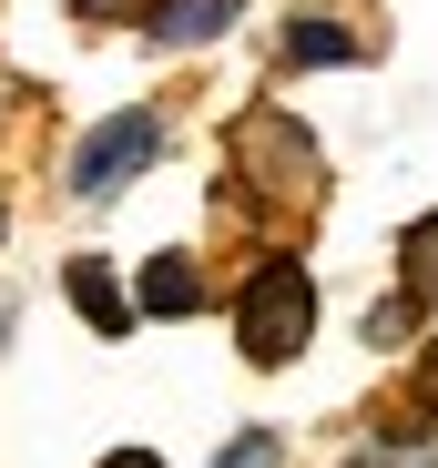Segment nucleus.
Wrapping results in <instances>:
<instances>
[{
    "label": "nucleus",
    "mask_w": 438,
    "mask_h": 468,
    "mask_svg": "<svg viewBox=\"0 0 438 468\" xmlns=\"http://www.w3.org/2000/svg\"><path fill=\"white\" fill-rule=\"evenodd\" d=\"M275 458H285V438H275V428H235L204 468H275Z\"/></svg>",
    "instance_id": "0eeeda50"
},
{
    "label": "nucleus",
    "mask_w": 438,
    "mask_h": 468,
    "mask_svg": "<svg viewBox=\"0 0 438 468\" xmlns=\"http://www.w3.org/2000/svg\"><path fill=\"white\" fill-rule=\"evenodd\" d=\"M408 326H418V305H408V295H378V305H368V346H398Z\"/></svg>",
    "instance_id": "6e6552de"
},
{
    "label": "nucleus",
    "mask_w": 438,
    "mask_h": 468,
    "mask_svg": "<svg viewBox=\"0 0 438 468\" xmlns=\"http://www.w3.org/2000/svg\"><path fill=\"white\" fill-rule=\"evenodd\" d=\"M235 11H245V0H154L143 31H154V51H194V41H225Z\"/></svg>",
    "instance_id": "7ed1b4c3"
},
{
    "label": "nucleus",
    "mask_w": 438,
    "mask_h": 468,
    "mask_svg": "<svg viewBox=\"0 0 438 468\" xmlns=\"http://www.w3.org/2000/svg\"><path fill=\"white\" fill-rule=\"evenodd\" d=\"M357 468H378V458H357Z\"/></svg>",
    "instance_id": "9b49d317"
},
{
    "label": "nucleus",
    "mask_w": 438,
    "mask_h": 468,
    "mask_svg": "<svg viewBox=\"0 0 438 468\" xmlns=\"http://www.w3.org/2000/svg\"><path fill=\"white\" fill-rule=\"evenodd\" d=\"M306 326H316V285H306V265H255V285H245V305H235V336H245V356L255 367H285L306 346Z\"/></svg>",
    "instance_id": "f257e3e1"
},
{
    "label": "nucleus",
    "mask_w": 438,
    "mask_h": 468,
    "mask_svg": "<svg viewBox=\"0 0 438 468\" xmlns=\"http://www.w3.org/2000/svg\"><path fill=\"white\" fill-rule=\"evenodd\" d=\"M71 11H82V21H112V11H123V0H71Z\"/></svg>",
    "instance_id": "9d476101"
},
{
    "label": "nucleus",
    "mask_w": 438,
    "mask_h": 468,
    "mask_svg": "<svg viewBox=\"0 0 438 468\" xmlns=\"http://www.w3.org/2000/svg\"><path fill=\"white\" fill-rule=\"evenodd\" d=\"M204 305V275L184 265V255H154L143 265V316H194Z\"/></svg>",
    "instance_id": "423d86ee"
},
{
    "label": "nucleus",
    "mask_w": 438,
    "mask_h": 468,
    "mask_svg": "<svg viewBox=\"0 0 438 468\" xmlns=\"http://www.w3.org/2000/svg\"><path fill=\"white\" fill-rule=\"evenodd\" d=\"M102 468H164V458H154V448H112Z\"/></svg>",
    "instance_id": "1a4fd4ad"
},
{
    "label": "nucleus",
    "mask_w": 438,
    "mask_h": 468,
    "mask_svg": "<svg viewBox=\"0 0 438 468\" xmlns=\"http://www.w3.org/2000/svg\"><path fill=\"white\" fill-rule=\"evenodd\" d=\"M357 51H368V41H357L337 11H296V21H285V61H296V71H316V61H357Z\"/></svg>",
    "instance_id": "39448f33"
},
{
    "label": "nucleus",
    "mask_w": 438,
    "mask_h": 468,
    "mask_svg": "<svg viewBox=\"0 0 438 468\" xmlns=\"http://www.w3.org/2000/svg\"><path fill=\"white\" fill-rule=\"evenodd\" d=\"M61 295L82 305V326H102V336H123V326H133V295H123V285H112V265H92V255H82V265H61Z\"/></svg>",
    "instance_id": "20e7f679"
},
{
    "label": "nucleus",
    "mask_w": 438,
    "mask_h": 468,
    "mask_svg": "<svg viewBox=\"0 0 438 468\" xmlns=\"http://www.w3.org/2000/svg\"><path fill=\"white\" fill-rule=\"evenodd\" d=\"M154 153H164V122H154V112H112L82 153H71V194H82V204H102V194H123L143 164H154Z\"/></svg>",
    "instance_id": "f03ea898"
}]
</instances>
